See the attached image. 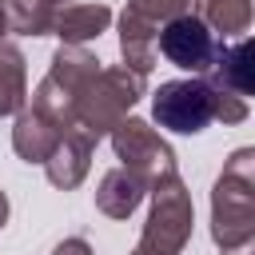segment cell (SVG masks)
Masks as SVG:
<instances>
[{"label": "cell", "instance_id": "obj_7", "mask_svg": "<svg viewBox=\"0 0 255 255\" xmlns=\"http://www.w3.org/2000/svg\"><path fill=\"white\" fill-rule=\"evenodd\" d=\"M4 215H8V199L0 195V227H4Z\"/></svg>", "mask_w": 255, "mask_h": 255}, {"label": "cell", "instance_id": "obj_5", "mask_svg": "<svg viewBox=\"0 0 255 255\" xmlns=\"http://www.w3.org/2000/svg\"><path fill=\"white\" fill-rule=\"evenodd\" d=\"M24 92V60L12 44H0V116L20 104Z\"/></svg>", "mask_w": 255, "mask_h": 255}, {"label": "cell", "instance_id": "obj_3", "mask_svg": "<svg viewBox=\"0 0 255 255\" xmlns=\"http://www.w3.org/2000/svg\"><path fill=\"white\" fill-rule=\"evenodd\" d=\"M187 231H191V203H187L179 179L171 175L167 187H159V195H155V211H151V227H147L143 243L159 235V251L155 255H175L179 243L187 239Z\"/></svg>", "mask_w": 255, "mask_h": 255}, {"label": "cell", "instance_id": "obj_4", "mask_svg": "<svg viewBox=\"0 0 255 255\" xmlns=\"http://www.w3.org/2000/svg\"><path fill=\"white\" fill-rule=\"evenodd\" d=\"M108 20H112V12H108L104 4H84V8L64 12L52 28H56L64 40H88V36H100V32L108 28Z\"/></svg>", "mask_w": 255, "mask_h": 255}, {"label": "cell", "instance_id": "obj_1", "mask_svg": "<svg viewBox=\"0 0 255 255\" xmlns=\"http://www.w3.org/2000/svg\"><path fill=\"white\" fill-rule=\"evenodd\" d=\"M215 104H219V92L207 80H167L151 100V116L159 128L191 135L215 120Z\"/></svg>", "mask_w": 255, "mask_h": 255}, {"label": "cell", "instance_id": "obj_6", "mask_svg": "<svg viewBox=\"0 0 255 255\" xmlns=\"http://www.w3.org/2000/svg\"><path fill=\"white\" fill-rule=\"evenodd\" d=\"M4 8H8V24H12L16 32H24V36H44V32H52V12H48L44 0L32 4V8H28V0H8Z\"/></svg>", "mask_w": 255, "mask_h": 255}, {"label": "cell", "instance_id": "obj_2", "mask_svg": "<svg viewBox=\"0 0 255 255\" xmlns=\"http://www.w3.org/2000/svg\"><path fill=\"white\" fill-rule=\"evenodd\" d=\"M155 48L175 68H187V72H211V64L223 52V44L211 36V28L199 16H175V20H167V28L155 36Z\"/></svg>", "mask_w": 255, "mask_h": 255}]
</instances>
